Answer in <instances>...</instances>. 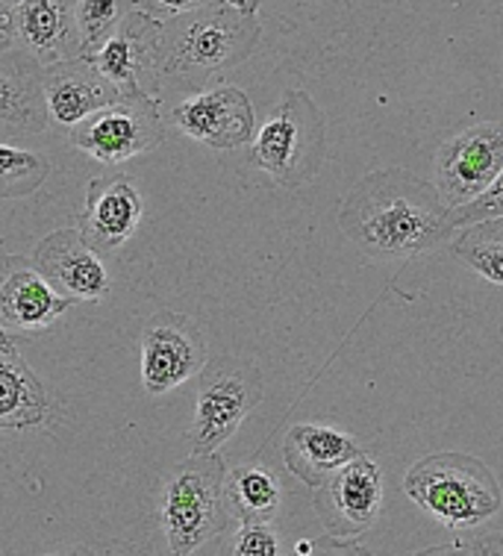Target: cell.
Returning a JSON list of instances; mask_svg holds the SVG:
<instances>
[{
	"instance_id": "52a82bcc",
	"label": "cell",
	"mask_w": 503,
	"mask_h": 556,
	"mask_svg": "<svg viewBox=\"0 0 503 556\" xmlns=\"http://www.w3.org/2000/svg\"><path fill=\"white\" fill-rule=\"evenodd\" d=\"M124 103L162 101L165 24L133 7L101 51L83 56Z\"/></svg>"
},
{
	"instance_id": "5bb4252c",
	"label": "cell",
	"mask_w": 503,
	"mask_h": 556,
	"mask_svg": "<svg viewBox=\"0 0 503 556\" xmlns=\"http://www.w3.org/2000/svg\"><path fill=\"white\" fill-rule=\"evenodd\" d=\"M33 263L71 304H95L110 294V274L103 256L83 239L80 230L65 227L45 236L33 251Z\"/></svg>"
},
{
	"instance_id": "6da1fadb",
	"label": "cell",
	"mask_w": 503,
	"mask_h": 556,
	"mask_svg": "<svg viewBox=\"0 0 503 556\" xmlns=\"http://www.w3.org/2000/svg\"><path fill=\"white\" fill-rule=\"evenodd\" d=\"M339 230L368 260L418 256L456 233L439 189L403 168L365 174L344 198Z\"/></svg>"
},
{
	"instance_id": "d6986e66",
	"label": "cell",
	"mask_w": 503,
	"mask_h": 556,
	"mask_svg": "<svg viewBox=\"0 0 503 556\" xmlns=\"http://www.w3.org/2000/svg\"><path fill=\"white\" fill-rule=\"evenodd\" d=\"M365 451L353 435L342 433L330 425H292V430L282 439V459L303 485L318 489L324 480H330L351 459L363 456Z\"/></svg>"
},
{
	"instance_id": "f546056e",
	"label": "cell",
	"mask_w": 503,
	"mask_h": 556,
	"mask_svg": "<svg viewBox=\"0 0 503 556\" xmlns=\"http://www.w3.org/2000/svg\"><path fill=\"white\" fill-rule=\"evenodd\" d=\"M415 556H474L471 542H448V545L427 547V551H418Z\"/></svg>"
},
{
	"instance_id": "30bf717a",
	"label": "cell",
	"mask_w": 503,
	"mask_h": 556,
	"mask_svg": "<svg viewBox=\"0 0 503 556\" xmlns=\"http://www.w3.org/2000/svg\"><path fill=\"white\" fill-rule=\"evenodd\" d=\"M165 139L162 101L112 103L71 130V144L103 165H118L153 151Z\"/></svg>"
},
{
	"instance_id": "4fadbf2b",
	"label": "cell",
	"mask_w": 503,
	"mask_h": 556,
	"mask_svg": "<svg viewBox=\"0 0 503 556\" xmlns=\"http://www.w3.org/2000/svg\"><path fill=\"white\" fill-rule=\"evenodd\" d=\"M71 301L53 289L33 260L0 256V327L7 333H45L68 313Z\"/></svg>"
},
{
	"instance_id": "836d02e7",
	"label": "cell",
	"mask_w": 503,
	"mask_h": 556,
	"mask_svg": "<svg viewBox=\"0 0 503 556\" xmlns=\"http://www.w3.org/2000/svg\"><path fill=\"white\" fill-rule=\"evenodd\" d=\"M0 351H10V354H15V339H12L3 327H0Z\"/></svg>"
},
{
	"instance_id": "ffe728a7",
	"label": "cell",
	"mask_w": 503,
	"mask_h": 556,
	"mask_svg": "<svg viewBox=\"0 0 503 556\" xmlns=\"http://www.w3.org/2000/svg\"><path fill=\"white\" fill-rule=\"evenodd\" d=\"M224 497L239 525H274L282 504V483L272 466L253 459L227 471Z\"/></svg>"
},
{
	"instance_id": "9a60e30c",
	"label": "cell",
	"mask_w": 503,
	"mask_h": 556,
	"mask_svg": "<svg viewBox=\"0 0 503 556\" xmlns=\"http://www.w3.org/2000/svg\"><path fill=\"white\" fill-rule=\"evenodd\" d=\"M141 194L124 174L95 177L86 186V201L77 215V230L95 251L106 256L122 248L141 224Z\"/></svg>"
},
{
	"instance_id": "484cf974",
	"label": "cell",
	"mask_w": 503,
	"mask_h": 556,
	"mask_svg": "<svg viewBox=\"0 0 503 556\" xmlns=\"http://www.w3.org/2000/svg\"><path fill=\"white\" fill-rule=\"evenodd\" d=\"M486 218H503V172L483 198H477V201L468 203V206H460V210H451L453 230H463L468 224L486 222Z\"/></svg>"
},
{
	"instance_id": "4dcf8cb0",
	"label": "cell",
	"mask_w": 503,
	"mask_h": 556,
	"mask_svg": "<svg viewBox=\"0 0 503 556\" xmlns=\"http://www.w3.org/2000/svg\"><path fill=\"white\" fill-rule=\"evenodd\" d=\"M15 39H12V24H10V10H0V53L10 51Z\"/></svg>"
},
{
	"instance_id": "4316f807",
	"label": "cell",
	"mask_w": 503,
	"mask_h": 556,
	"mask_svg": "<svg viewBox=\"0 0 503 556\" xmlns=\"http://www.w3.org/2000/svg\"><path fill=\"white\" fill-rule=\"evenodd\" d=\"M286 556H374L368 547H363L353 539L339 536H322V539H298Z\"/></svg>"
},
{
	"instance_id": "cb8c5ba5",
	"label": "cell",
	"mask_w": 503,
	"mask_h": 556,
	"mask_svg": "<svg viewBox=\"0 0 503 556\" xmlns=\"http://www.w3.org/2000/svg\"><path fill=\"white\" fill-rule=\"evenodd\" d=\"M130 10L133 0H80L77 3L80 56H91L95 51H101Z\"/></svg>"
},
{
	"instance_id": "e575fe53",
	"label": "cell",
	"mask_w": 503,
	"mask_h": 556,
	"mask_svg": "<svg viewBox=\"0 0 503 556\" xmlns=\"http://www.w3.org/2000/svg\"><path fill=\"white\" fill-rule=\"evenodd\" d=\"M15 3H21V0H0V10H12Z\"/></svg>"
},
{
	"instance_id": "9c48e42d",
	"label": "cell",
	"mask_w": 503,
	"mask_h": 556,
	"mask_svg": "<svg viewBox=\"0 0 503 556\" xmlns=\"http://www.w3.org/2000/svg\"><path fill=\"white\" fill-rule=\"evenodd\" d=\"M141 386L151 397L189 383L210 363L206 339L189 315L156 313L141 324Z\"/></svg>"
},
{
	"instance_id": "44dd1931",
	"label": "cell",
	"mask_w": 503,
	"mask_h": 556,
	"mask_svg": "<svg viewBox=\"0 0 503 556\" xmlns=\"http://www.w3.org/2000/svg\"><path fill=\"white\" fill-rule=\"evenodd\" d=\"M48 392L30 365L10 351H0V430H24L45 421Z\"/></svg>"
},
{
	"instance_id": "8fae6325",
	"label": "cell",
	"mask_w": 503,
	"mask_h": 556,
	"mask_svg": "<svg viewBox=\"0 0 503 556\" xmlns=\"http://www.w3.org/2000/svg\"><path fill=\"white\" fill-rule=\"evenodd\" d=\"M313 492L315 513L330 536H363L382 513V475L368 454L351 459Z\"/></svg>"
},
{
	"instance_id": "83f0119b",
	"label": "cell",
	"mask_w": 503,
	"mask_h": 556,
	"mask_svg": "<svg viewBox=\"0 0 503 556\" xmlns=\"http://www.w3.org/2000/svg\"><path fill=\"white\" fill-rule=\"evenodd\" d=\"M224 0H133V7L141 12H148L151 18L168 24L174 18L191 15V12L212 10V7H222Z\"/></svg>"
},
{
	"instance_id": "ac0fdd59",
	"label": "cell",
	"mask_w": 503,
	"mask_h": 556,
	"mask_svg": "<svg viewBox=\"0 0 503 556\" xmlns=\"http://www.w3.org/2000/svg\"><path fill=\"white\" fill-rule=\"evenodd\" d=\"M51 124L45 106V65L24 48L0 53V127L41 132Z\"/></svg>"
},
{
	"instance_id": "d6a6232c",
	"label": "cell",
	"mask_w": 503,
	"mask_h": 556,
	"mask_svg": "<svg viewBox=\"0 0 503 556\" xmlns=\"http://www.w3.org/2000/svg\"><path fill=\"white\" fill-rule=\"evenodd\" d=\"M41 556H95L89 551V547L83 545H71V547H53V551H48V554Z\"/></svg>"
},
{
	"instance_id": "d4e9b609",
	"label": "cell",
	"mask_w": 503,
	"mask_h": 556,
	"mask_svg": "<svg viewBox=\"0 0 503 556\" xmlns=\"http://www.w3.org/2000/svg\"><path fill=\"white\" fill-rule=\"evenodd\" d=\"M218 556H286V547L272 525H239Z\"/></svg>"
},
{
	"instance_id": "d590c367",
	"label": "cell",
	"mask_w": 503,
	"mask_h": 556,
	"mask_svg": "<svg viewBox=\"0 0 503 556\" xmlns=\"http://www.w3.org/2000/svg\"><path fill=\"white\" fill-rule=\"evenodd\" d=\"M168 556H174V554H168Z\"/></svg>"
},
{
	"instance_id": "277c9868",
	"label": "cell",
	"mask_w": 503,
	"mask_h": 556,
	"mask_svg": "<svg viewBox=\"0 0 503 556\" xmlns=\"http://www.w3.org/2000/svg\"><path fill=\"white\" fill-rule=\"evenodd\" d=\"M403 492L448 530H474L503 506L492 468L468 454L424 456L403 477Z\"/></svg>"
},
{
	"instance_id": "5b68a950",
	"label": "cell",
	"mask_w": 503,
	"mask_h": 556,
	"mask_svg": "<svg viewBox=\"0 0 503 556\" xmlns=\"http://www.w3.org/2000/svg\"><path fill=\"white\" fill-rule=\"evenodd\" d=\"M327 156V122L306 91H286L251 139L248 162L282 189H301L318 177Z\"/></svg>"
},
{
	"instance_id": "7c38bea8",
	"label": "cell",
	"mask_w": 503,
	"mask_h": 556,
	"mask_svg": "<svg viewBox=\"0 0 503 556\" xmlns=\"http://www.w3.org/2000/svg\"><path fill=\"white\" fill-rule=\"evenodd\" d=\"M168 122L194 142L215 148V151H236L253 139L251 98L236 86H215V89L194 91L180 101L168 115Z\"/></svg>"
},
{
	"instance_id": "7a4b0ae2",
	"label": "cell",
	"mask_w": 503,
	"mask_h": 556,
	"mask_svg": "<svg viewBox=\"0 0 503 556\" xmlns=\"http://www.w3.org/2000/svg\"><path fill=\"white\" fill-rule=\"evenodd\" d=\"M260 39L256 15H244L227 3L174 18L165 24L162 77L186 91H203L215 77L251 60Z\"/></svg>"
},
{
	"instance_id": "7402d4cb",
	"label": "cell",
	"mask_w": 503,
	"mask_h": 556,
	"mask_svg": "<svg viewBox=\"0 0 503 556\" xmlns=\"http://www.w3.org/2000/svg\"><path fill=\"white\" fill-rule=\"evenodd\" d=\"M456 233L460 236L453 239V256L489 283L503 286V218L468 224Z\"/></svg>"
},
{
	"instance_id": "8992f818",
	"label": "cell",
	"mask_w": 503,
	"mask_h": 556,
	"mask_svg": "<svg viewBox=\"0 0 503 556\" xmlns=\"http://www.w3.org/2000/svg\"><path fill=\"white\" fill-rule=\"evenodd\" d=\"M262 375L256 365L239 356H215L203 365L198 375V397H194V418H191L189 442L191 454H218L244 418L262 404Z\"/></svg>"
},
{
	"instance_id": "e0dca14e",
	"label": "cell",
	"mask_w": 503,
	"mask_h": 556,
	"mask_svg": "<svg viewBox=\"0 0 503 556\" xmlns=\"http://www.w3.org/2000/svg\"><path fill=\"white\" fill-rule=\"evenodd\" d=\"M118 101H122L118 91L83 56L45 68V106H48V118L56 127L74 130L89 115Z\"/></svg>"
},
{
	"instance_id": "f1b7e54d",
	"label": "cell",
	"mask_w": 503,
	"mask_h": 556,
	"mask_svg": "<svg viewBox=\"0 0 503 556\" xmlns=\"http://www.w3.org/2000/svg\"><path fill=\"white\" fill-rule=\"evenodd\" d=\"M474 556H503V533H483L471 539Z\"/></svg>"
},
{
	"instance_id": "1f68e13d",
	"label": "cell",
	"mask_w": 503,
	"mask_h": 556,
	"mask_svg": "<svg viewBox=\"0 0 503 556\" xmlns=\"http://www.w3.org/2000/svg\"><path fill=\"white\" fill-rule=\"evenodd\" d=\"M227 7H232V10L244 12V15H256L260 12V3L262 0H224Z\"/></svg>"
},
{
	"instance_id": "603a6c76",
	"label": "cell",
	"mask_w": 503,
	"mask_h": 556,
	"mask_svg": "<svg viewBox=\"0 0 503 556\" xmlns=\"http://www.w3.org/2000/svg\"><path fill=\"white\" fill-rule=\"evenodd\" d=\"M51 177V162L41 153L0 144V198H27Z\"/></svg>"
},
{
	"instance_id": "3957f363",
	"label": "cell",
	"mask_w": 503,
	"mask_h": 556,
	"mask_svg": "<svg viewBox=\"0 0 503 556\" xmlns=\"http://www.w3.org/2000/svg\"><path fill=\"white\" fill-rule=\"evenodd\" d=\"M224 480L227 466L218 454H191L168 471L160 497V525L168 554L194 556L206 542L230 530Z\"/></svg>"
},
{
	"instance_id": "ba28073f",
	"label": "cell",
	"mask_w": 503,
	"mask_h": 556,
	"mask_svg": "<svg viewBox=\"0 0 503 556\" xmlns=\"http://www.w3.org/2000/svg\"><path fill=\"white\" fill-rule=\"evenodd\" d=\"M501 172L503 124H471L436 151V189L448 210H460L483 198Z\"/></svg>"
},
{
	"instance_id": "2e32d148",
	"label": "cell",
	"mask_w": 503,
	"mask_h": 556,
	"mask_svg": "<svg viewBox=\"0 0 503 556\" xmlns=\"http://www.w3.org/2000/svg\"><path fill=\"white\" fill-rule=\"evenodd\" d=\"M77 3L80 0H21L10 10L12 39L33 53L45 68L77 60Z\"/></svg>"
}]
</instances>
